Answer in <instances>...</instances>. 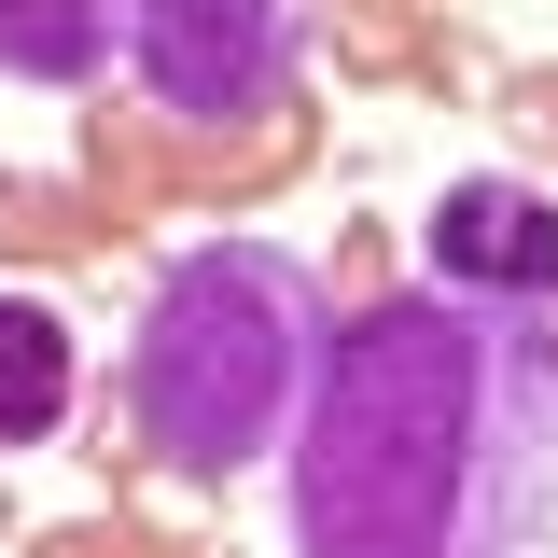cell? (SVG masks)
I'll list each match as a JSON object with an SVG mask.
<instances>
[{
	"mask_svg": "<svg viewBox=\"0 0 558 558\" xmlns=\"http://www.w3.org/2000/svg\"><path fill=\"white\" fill-rule=\"evenodd\" d=\"M293 558H558V336L433 279L336 307L293 418Z\"/></svg>",
	"mask_w": 558,
	"mask_h": 558,
	"instance_id": "cell-1",
	"label": "cell"
},
{
	"mask_svg": "<svg viewBox=\"0 0 558 558\" xmlns=\"http://www.w3.org/2000/svg\"><path fill=\"white\" fill-rule=\"evenodd\" d=\"M322 336H336V293L307 252L279 238H209L154 279L126 336V377L98 405V461H154L182 488H223L238 461L293 447L307 418V377H322Z\"/></svg>",
	"mask_w": 558,
	"mask_h": 558,
	"instance_id": "cell-2",
	"label": "cell"
},
{
	"mask_svg": "<svg viewBox=\"0 0 558 558\" xmlns=\"http://www.w3.org/2000/svg\"><path fill=\"white\" fill-rule=\"evenodd\" d=\"M488 98H502V140H517L531 168H558V70H502Z\"/></svg>",
	"mask_w": 558,
	"mask_h": 558,
	"instance_id": "cell-8",
	"label": "cell"
},
{
	"mask_svg": "<svg viewBox=\"0 0 558 558\" xmlns=\"http://www.w3.org/2000/svg\"><path fill=\"white\" fill-rule=\"evenodd\" d=\"M307 57V0H126V70L168 126H238L279 112Z\"/></svg>",
	"mask_w": 558,
	"mask_h": 558,
	"instance_id": "cell-3",
	"label": "cell"
},
{
	"mask_svg": "<svg viewBox=\"0 0 558 558\" xmlns=\"http://www.w3.org/2000/svg\"><path fill=\"white\" fill-rule=\"evenodd\" d=\"M418 266L447 307H502V322H558V182L531 168H475L418 209Z\"/></svg>",
	"mask_w": 558,
	"mask_h": 558,
	"instance_id": "cell-4",
	"label": "cell"
},
{
	"mask_svg": "<svg viewBox=\"0 0 558 558\" xmlns=\"http://www.w3.org/2000/svg\"><path fill=\"white\" fill-rule=\"evenodd\" d=\"M84 238H112V223H84V209L43 196V182H0V252H84Z\"/></svg>",
	"mask_w": 558,
	"mask_h": 558,
	"instance_id": "cell-7",
	"label": "cell"
},
{
	"mask_svg": "<svg viewBox=\"0 0 558 558\" xmlns=\"http://www.w3.org/2000/svg\"><path fill=\"white\" fill-rule=\"evenodd\" d=\"M84 405V336H70L57 293H0V461L14 447H57Z\"/></svg>",
	"mask_w": 558,
	"mask_h": 558,
	"instance_id": "cell-5",
	"label": "cell"
},
{
	"mask_svg": "<svg viewBox=\"0 0 558 558\" xmlns=\"http://www.w3.org/2000/svg\"><path fill=\"white\" fill-rule=\"evenodd\" d=\"M126 0H0V84H98Z\"/></svg>",
	"mask_w": 558,
	"mask_h": 558,
	"instance_id": "cell-6",
	"label": "cell"
}]
</instances>
